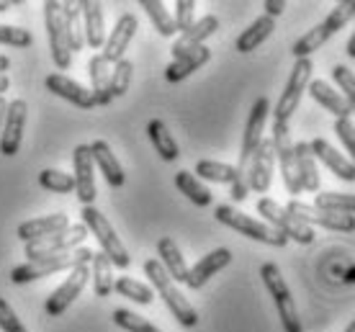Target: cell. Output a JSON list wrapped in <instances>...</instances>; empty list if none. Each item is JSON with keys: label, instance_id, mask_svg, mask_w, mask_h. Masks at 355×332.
<instances>
[{"label": "cell", "instance_id": "obj_20", "mask_svg": "<svg viewBox=\"0 0 355 332\" xmlns=\"http://www.w3.org/2000/svg\"><path fill=\"white\" fill-rule=\"evenodd\" d=\"M90 155H93V165H98V171L103 173V178L108 180L111 189H121L126 183V173L121 168L119 157L114 155L111 144L106 139H96L90 144Z\"/></svg>", "mask_w": 355, "mask_h": 332}, {"label": "cell", "instance_id": "obj_40", "mask_svg": "<svg viewBox=\"0 0 355 332\" xmlns=\"http://www.w3.org/2000/svg\"><path fill=\"white\" fill-rule=\"evenodd\" d=\"M355 18V0H340L335 8L329 10V16L322 21V26L327 28L329 36H335L340 28H345Z\"/></svg>", "mask_w": 355, "mask_h": 332}, {"label": "cell", "instance_id": "obj_10", "mask_svg": "<svg viewBox=\"0 0 355 332\" xmlns=\"http://www.w3.org/2000/svg\"><path fill=\"white\" fill-rule=\"evenodd\" d=\"M273 150H275V162L281 168V175H284V186L291 196H299L302 193V180H299V171H296V152H293V142H291V129L288 124H273Z\"/></svg>", "mask_w": 355, "mask_h": 332}, {"label": "cell", "instance_id": "obj_9", "mask_svg": "<svg viewBox=\"0 0 355 332\" xmlns=\"http://www.w3.org/2000/svg\"><path fill=\"white\" fill-rule=\"evenodd\" d=\"M44 24H46L49 49H52V60H54V64H57V70H70L72 49H70V42H67V28H64L62 3L46 0L44 3Z\"/></svg>", "mask_w": 355, "mask_h": 332}, {"label": "cell", "instance_id": "obj_17", "mask_svg": "<svg viewBox=\"0 0 355 332\" xmlns=\"http://www.w3.org/2000/svg\"><path fill=\"white\" fill-rule=\"evenodd\" d=\"M137 26H139V21H137L134 13H124L116 21L114 31L106 36V44H103V52H101L108 64H116L124 60L126 49H129L134 34H137Z\"/></svg>", "mask_w": 355, "mask_h": 332}, {"label": "cell", "instance_id": "obj_43", "mask_svg": "<svg viewBox=\"0 0 355 332\" xmlns=\"http://www.w3.org/2000/svg\"><path fill=\"white\" fill-rule=\"evenodd\" d=\"M332 80L338 82V88L343 90L340 96L345 98V103L355 114V75H353V70L345 67V64H335V67H332Z\"/></svg>", "mask_w": 355, "mask_h": 332}, {"label": "cell", "instance_id": "obj_34", "mask_svg": "<svg viewBox=\"0 0 355 332\" xmlns=\"http://www.w3.org/2000/svg\"><path fill=\"white\" fill-rule=\"evenodd\" d=\"M64 28H67V42L72 52H80L85 46V31H83V10L80 3H62Z\"/></svg>", "mask_w": 355, "mask_h": 332}, {"label": "cell", "instance_id": "obj_52", "mask_svg": "<svg viewBox=\"0 0 355 332\" xmlns=\"http://www.w3.org/2000/svg\"><path fill=\"white\" fill-rule=\"evenodd\" d=\"M343 281H345V283H355V265H350V268L345 270V276H343Z\"/></svg>", "mask_w": 355, "mask_h": 332}, {"label": "cell", "instance_id": "obj_45", "mask_svg": "<svg viewBox=\"0 0 355 332\" xmlns=\"http://www.w3.org/2000/svg\"><path fill=\"white\" fill-rule=\"evenodd\" d=\"M0 44L18 46V49H26V46L34 44V36L26 28L18 26H0Z\"/></svg>", "mask_w": 355, "mask_h": 332}, {"label": "cell", "instance_id": "obj_19", "mask_svg": "<svg viewBox=\"0 0 355 332\" xmlns=\"http://www.w3.org/2000/svg\"><path fill=\"white\" fill-rule=\"evenodd\" d=\"M44 85L49 93H54V96H60V98H64V101H70L72 106L85 108V111H88V108H96V101H93L90 88H83L80 82H75L72 78L62 75V72L46 75Z\"/></svg>", "mask_w": 355, "mask_h": 332}, {"label": "cell", "instance_id": "obj_15", "mask_svg": "<svg viewBox=\"0 0 355 332\" xmlns=\"http://www.w3.org/2000/svg\"><path fill=\"white\" fill-rule=\"evenodd\" d=\"M273 168H275V150L270 139H263L255 155L250 157L248 165V183L250 191L255 193H268L270 183H273Z\"/></svg>", "mask_w": 355, "mask_h": 332}, {"label": "cell", "instance_id": "obj_16", "mask_svg": "<svg viewBox=\"0 0 355 332\" xmlns=\"http://www.w3.org/2000/svg\"><path fill=\"white\" fill-rule=\"evenodd\" d=\"M24 126H26V101H10L8 114H6V124L0 129V152L6 155V157H13L21 150Z\"/></svg>", "mask_w": 355, "mask_h": 332}, {"label": "cell", "instance_id": "obj_54", "mask_svg": "<svg viewBox=\"0 0 355 332\" xmlns=\"http://www.w3.org/2000/svg\"><path fill=\"white\" fill-rule=\"evenodd\" d=\"M10 88V80H8V75H0V96L6 93V90Z\"/></svg>", "mask_w": 355, "mask_h": 332}, {"label": "cell", "instance_id": "obj_41", "mask_svg": "<svg viewBox=\"0 0 355 332\" xmlns=\"http://www.w3.org/2000/svg\"><path fill=\"white\" fill-rule=\"evenodd\" d=\"M39 186L46 191H52V193H72V191H75V178H72L70 173L49 168V171L39 173Z\"/></svg>", "mask_w": 355, "mask_h": 332}, {"label": "cell", "instance_id": "obj_39", "mask_svg": "<svg viewBox=\"0 0 355 332\" xmlns=\"http://www.w3.org/2000/svg\"><path fill=\"white\" fill-rule=\"evenodd\" d=\"M234 173H237V168H234V165L216 162V160H201L198 165H196V178L211 180V183H230V186H232Z\"/></svg>", "mask_w": 355, "mask_h": 332}, {"label": "cell", "instance_id": "obj_14", "mask_svg": "<svg viewBox=\"0 0 355 332\" xmlns=\"http://www.w3.org/2000/svg\"><path fill=\"white\" fill-rule=\"evenodd\" d=\"M72 165H75V193L80 198L83 207H93L96 201V175H93V155L90 144H78L72 152Z\"/></svg>", "mask_w": 355, "mask_h": 332}, {"label": "cell", "instance_id": "obj_3", "mask_svg": "<svg viewBox=\"0 0 355 332\" xmlns=\"http://www.w3.org/2000/svg\"><path fill=\"white\" fill-rule=\"evenodd\" d=\"M90 261H93V250L83 245V247L64 252V255H54V258H44V261L16 265V268L10 270V281H13V283H31V281H36V279H44V276L60 273V270H72L75 265L90 263Z\"/></svg>", "mask_w": 355, "mask_h": 332}, {"label": "cell", "instance_id": "obj_7", "mask_svg": "<svg viewBox=\"0 0 355 332\" xmlns=\"http://www.w3.org/2000/svg\"><path fill=\"white\" fill-rule=\"evenodd\" d=\"M258 214H263L266 225H270L273 229H278L286 240H293V243H299V245H311V243H314V229H311L309 225L299 222L293 214H288V211H286V207H281V204H278V201H273V198H266V196L260 198V201H258Z\"/></svg>", "mask_w": 355, "mask_h": 332}, {"label": "cell", "instance_id": "obj_28", "mask_svg": "<svg viewBox=\"0 0 355 332\" xmlns=\"http://www.w3.org/2000/svg\"><path fill=\"white\" fill-rule=\"evenodd\" d=\"M211 60V49L209 46H198V49H193L191 54H186V57H180V60H173V62L165 67V80L168 82H180L186 80L188 75H193L198 67H204L206 62Z\"/></svg>", "mask_w": 355, "mask_h": 332}, {"label": "cell", "instance_id": "obj_18", "mask_svg": "<svg viewBox=\"0 0 355 332\" xmlns=\"http://www.w3.org/2000/svg\"><path fill=\"white\" fill-rule=\"evenodd\" d=\"M216 28H219V18L216 16H204L198 18L193 26L188 28V31H183V34L175 39V44H173V60H180V57H186V54H191L193 49H198V46H204V42L209 39L211 34H216Z\"/></svg>", "mask_w": 355, "mask_h": 332}, {"label": "cell", "instance_id": "obj_37", "mask_svg": "<svg viewBox=\"0 0 355 332\" xmlns=\"http://www.w3.org/2000/svg\"><path fill=\"white\" fill-rule=\"evenodd\" d=\"M327 39H329V34H327V28L322 26V24H320V26L309 28V31H306V34H304L302 39L293 44V49H291L293 57H296V60H309L317 49H322V46L327 44Z\"/></svg>", "mask_w": 355, "mask_h": 332}, {"label": "cell", "instance_id": "obj_5", "mask_svg": "<svg viewBox=\"0 0 355 332\" xmlns=\"http://www.w3.org/2000/svg\"><path fill=\"white\" fill-rule=\"evenodd\" d=\"M83 225H85V229L98 240L101 252H106L108 261L114 263V268H129L132 258H129L124 243L119 240V234H116V229L111 227V222H108L96 207H83Z\"/></svg>", "mask_w": 355, "mask_h": 332}, {"label": "cell", "instance_id": "obj_6", "mask_svg": "<svg viewBox=\"0 0 355 332\" xmlns=\"http://www.w3.org/2000/svg\"><path fill=\"white\" fill-rule=\"evenodd\" d=\"M85 237H88V229L85 225H70L64 232L49 234V237H42V240H34V243L24 245V255H26V263L44 261V258H54V255H64L70 250H78L85 245Z\"/></svg>", "mask_w": 355, "mask_h": 332}, {"label": "cell", "instance_id": "obj_21", "mask_svg": "<svg viewBox=\"0 0 355 332\" xmlns=\"http://www.w3.org/2000/svg\"><path fill=\"white\" fill-rule=\"evenodd\" d=\"M83 31H85V44L90 49H103L106 44V13L98 0H83Z\"/></svg>", "mask_w": 355, "mask_h": 332}, {"label": "cell", "instance_id": "obj_33", "mask_svg": "<svg viewBox=\"0 0 355 332\" xmlns=\"http://www.w3.org/2000/svg\"><path fill=\"white\" fill-rule=\"evenodd\" d=\"M175 186L178 191L188 198V201H193L196 207H211V191L206 189L201 180L196 178L193 173L188 171H178L175 173Z\"/></svg>", "mask_w": 355, "mask_h": 332}, {"label": "cell", "instance_id": "obj_24", "mask_svg": "<svg viewBox=\"0 0 355 332\" xmlns=\"http://www.w3.org/2000/svg\"><path fill=\"white\" fill-rule=\"evenodd\" d=\"M309 147H311V155H314V160L324 162V165H327L329 171L335 173L340 180H347V183H353V180H355V165L347 160L343 152H338V150H335V147H332L327 139H314V142H309Z\"/></svg>", "mask_w": 355, "mask_h": 332}, {"label": "cell", "instance_id": "obj_4", "mask_svg": "<svg viewBox=\"0 0 355 332\" xmlns=\"http://www.w3.org/2000/svg\"><path fill=\"white\" fill-rule=\"evenodd\" d=\"M260 276H263V283H266L268 294H270L275 302V309H278L284 332H302V320H299V312H296V304H293V297H291V288L286 283L281 268H278L275 263H263V265H260Z\"/></svg>", "mask_w": 355, "mask_h": 332}, {"label": "cell", "instance_id": "obj_51", "mask_svg": "<svg viewBox=\"0 0 355 332\" xmlns=\"http://www.w3.org/2000/svg\"><path fill=\"white\" fill-rule=\"evenodd\" d=\"M347 57H350V60H355V31H353V36H350V42H347Z\"/></svg>", "mask_w": 355, "mask_h": 332}, {"label": "cell", "instance_id": "obj_49", "mask_svg": "<svg viewBox=\"0 0 355 332\" xmlns=\"http://www.w3.org/2000/svg\"><path fill=\"white\" fill-rule=\"evenodd\" d=\"M263 8H266V16L275 21V16H281L286 10V0H266Z\"/></svg>", "mask_w": 355, "mask_h": 332}, {"label": "cell", "instance_id": "obj_30", "mask_svg": "<svg viewBox=\"0 0 355 332\" xmlns=\"http://www.w3.org/2000/svg\"><path fill=\"white\" fill-rule=\"evenodd\" d=\"M273 28H275L273 18H268V16L255 18V21H252V24H250V26L237 36V44H234L237 46V52H242V54L255 52V49L266 42L268 36L273 34Z\"/></svg>", "mask_w": 355, "mask_h": 332}, {"label": "cell", "instance_id": "obj_22", "mask_svg": "<svg viewBox=\"0 0 355 332\" xmlns=\"http://www.w3.org/2000/svg\"><path fill=\"white\" fill-rule=\"evenodd\" d=\"M67 227H70L67 214H46V216L28 219L24 225H18L16 234H18V240L26 245V243H34V240H42V237H49V234L64 232Z\"/></svg>", "mask_w": 355, "mask_h": 332}, {"label": "cell", "instance_id": "obj_26", "mask_svg": "<svg viewBox=\"0 0 355 332\" xmlns=\"http://www.w3.org/2000/svg\"><path fill=\"white\" fill-rule=\"evenodd\" d=\"M157 255H160V265L165 268L170 279L175 281V283H186L188 281V265H186V258H183V252L180 247L175 245L173 237H162L160 243H157Z\"/></svg>", "mask_w": 355, "mask_h": 332}, {"label": "cell", "instance_id": "obj_27", "mask_svg": "<svg viewBox=\"0 0 355 332\" xmlns=\"http://www.w3.org/2000/svg\"><path fill=\"white\" fill-rule=\"evenodd\" d=\"M293 152H296V171H299V180H302V191L317 193L322 186L320 171H317V160L311 155L309 142H296L293 144Z\"/></svg>", "mask_w": 355, "mask_h": 332}, {"label": "cell", "instance_id": "obj_55", "mask_svg": "<svg viewBox=\"0 0 355 332\" xmlns=\"http://www.w3.org/2000/svg\"><path fill=\"white\" fill-rule=\"evenodd\" d=\"M8 8H10V3H3V0H0V13H6Z\"/></svg>", "mask_w": 355, "mask_h": 332}, {"label": "cell", "instance_id": "obj_13", "mask_svg": "<svg viewBox=\"0 0 355 332\" xmlns=\"http://www.w3.org/2000/svg\"><path fill=\"white\" fill-rule=\"evenodd\" d=\"M268 114H270V101L266 96H260L252 108H250V116H248V126H245V137H242V150H240V162L237 168H245L248 171L250 157L255 155V150L260 147V142L266 139L263 137V129H266Z\"/></svg>", "mask_w": 355, "mask_h": 332}, {"label": "cell", "instance_id": "obj_25", "mask_svg": "<svg viewBox=\"0 0 355 332\" xmlns=\"http://www.w3.org/2000/svg\"><path fill=\"white\" fill-rule=\"evenodd\" d=\"M90 72V93L96 106H108L111 103V64L103 60V54H93L88 62Z\"/></svg>", "mask_w": 355, "mask_h": 332}, {"label": "cell", "instance_id": "obj_2", "mask_svg": "<svg viewBox=\"0 0 355 332\" xmlns=\"http://www.w3.org/2000/svg\"><path fill=\"white\" fill-rule=\"evenodd\" d=\"M214 216H216L219 225L230 227V229H234L237 234L250 237V240H255V243L273 245V247H284V245L288 243L284 234L278 232V229H273L270 225L260 222V219H252V216H248L245 211H240V209H234V207H227V204L214 209Z\"/></svg>", "mask_w": 355, "mask_h": 332}, {"label": "cell", "instance_id": "obj_53", "mask_svg": "<svg viewBox=\"0 0 355 332\" xmlns=\"http://www.w3.org/2000/svg\"><path fill=\"white\" fill-rule=\"evenodd\" d=\"M10 67V60L6 54H0V75H6V70Z\"/></svg>", "mask_w": 355, "mask_h": 332}, {"label": "cell", "instance_id": "obj_23", "mask_svg": "<svg viewBox=\"0 0 355 332\" xmlns=\"http://www.w3.org/2000/svg\"><path fill=\"white\" fill-rule=\"evenodd\" d=\"M230 263H232V252L227 250V247H216V250H211L209 255H204L201 261L196 263L193 268H188L186 286L201 288L206 281L211 279V276H216V273H219L222 268H227Z\"/></svg>", "mask_w": 355, "mask_h": 332}, {"label": "cell", "instance_id": "obj_48", "mask_svg": "<svg viewBox=\"0 0 355 332\" xmlns=\"http://www.w3.org/2000/svg\"><path fill=\"white\" fill-rule=\"evenodd\" d=\"M0 332H28L21 317L10 309V304L3 297H0Z\"/></svg>", "mask_w": 355, "mask_h": 332}, {"label": "cell", "instance_id": "obj_42", "mask_svg": "<svg viewBox=\"0 0 355 332\" xmlns=\"http://www.w3.org/2000/svg\"><path fill=\"white\" fill-rule=\"evenodd\" d=\"M132 75H134V64L129 60H121V62L114 64L111 70V98H121L129 85H132Z\"/></svg>", "mask_w": 355, "mask_h": 332}, {"label": "cell", "instance_id": "obj_56", "mask_svg": "<svg viewBox=\"0 0 355 332\" xmlns=\"http://www.w3.org/2000/svg\"><path fill=\"white\" fill-rule=\"evenodd\" d=\"M343 332H355V320H353V322H350V324H347V327H345V330H343Z\"/></svg>", "mask_w": 355, "mask_h": 332}, {"label": "cell", "instance_id": "obj_36", "mask_svg": "<svg viewBox=\"0 0 355 332\" xmlns=\"http://www.w3.org/2000/svg\"><path fill=\"white\" fill-rule=\"evenodd\" d=\"M311 207L322 209V211H335V214H353L355 216V196H350V193L324 191V193H317V198H314Z\"/></svg>", "mask_w": 355, "mask_h": 332}, {"label": "cell", "instance_id": "obj_12", "mask_svg": "<svg viewBox=\"0 0 355 332\" xmlns=\"http://www.w3.org/2000/svg\"><path fill=\"white\" fill-rule=\"evenodd\" d=\"M286 211L309 227L317 225V227H322V229H332V232H355V216L353 214L322 211V209H314L311 204H304V201H296V198L288 201Z\"/></svg>", "mask_w": 355, "mask_h": 332}, {"label": "cell", "instance_id": "obj_47", "mask_svg": "<svg viewBox=\"0 0 355 332\" xmlns=\"http://www.w3.org/2000/svg\"><path fill=\"white\" fill-rule=\"evenodd\" d=\"M196 3L193 0H178L175 3V16H173V21H175V28L183 34V31H188V28L196 24Z\"/></svg>", "mask_w": 355, "mask_h": 332}, {"label": "cell", "instance_id": "obj_35", "mask_svg": "<svg viewBox=\"0 0 355 332\" xmlns=\"http://www.w3.org/2000/svg\"><path fill=\"white\" fill-rule=\"evenodd\" d=\"M139 6H142L144 13L150 16L152 26L157 28V34H162V36H175L178 34L175 21H173L170 10L162 6L160 0H139Z\"/></svg>", "mask_w": 355, "mask_h": 332}, {"label": "cell", "instance_id": "obj_50", "mask_svg": "<svg viewBox=\"0 0 355 332\" xmlns=\"http://www.w3.org/2000/svg\"><path fill=\"white\" fill-rule=\"evenodd\" d=\"M6 114H8V101L0 96V129H3V124H6Z\"/></svg>", "mask_w": 355, "mask_h": 332}, {"label": "cell", "instance_id": "obj_1", "mask_svg": "<svg viewBox=\"0 0 355 332\" xmlns=\"http://www.w3.org/2000/svg\"><path fill=\"white\" fill-rule=\"evenodd\" d=\"M144 276L150 279L152 291H157V294H160V299L170 309V315L175 317L178 322L183 324V327H196V324H198V312H196L193 304H191V302L178 291L175 281L165 273V268L160 265V261H155V258L144 261Z\"/></svg>", "mask_w": 355, "mask_h": 332}, {"label": "cell", "instance_id": "obj_29", "mask_svg": "<svg viewBox=\"0 0 355 332\" xmlns=\"http://www.w3.org/2000/svg\"><path fill=\"white\" fill-rule=\"evenodd\" d=\"M306 90H309L311 98L317 101L322 108H327L335 119H350V114H353V111H350V106L345 103V98L340 96L338 90L329 88L324 80H311Z\"/></svg>", "mask_w": 355, "mask_h": 332}, {"label": "cell", "instance_id": "obj_11", "mask_svg": "<svg viewBox=\"0 0 355 332\" xmlns=\"http://www.w3.org/2000/svg\"><path fill=\"white\" fill-rule=\"evenodd\" d=\"M90 263H80V265H75L70 270V276L62 281V286H57L52 291V297L46 299L44 304V312L49 317H60L62 312H67L72 306V302L80 297L85 283L90 281Z\"/></svg>", "mask_w": 355, "mask_h": 332}, {"label": "cell", "instance_id": "obj_8", "mask_svg": "<svg viewBox=\"0 0 355 332\" xmlns=\"http://www.w3.org/2000/svg\"><path fill=\"white\" fill-rule=\"evenodd\" d=\"M311 70H314L311 60H296L291 75H288V82H286V90L281 93L278 103H275L273 124H288V119L293 116V111H296L299 103H302L304 90L309 88Z\"/></svg>", "mask_w": 355, "mask_h": 332}, {"label": "cell", "instance_id": "obj_38", "mask_svg": "<svg viewBox=\"0 0 355 332\" xmlns=\"http://www.w3.org/2000/svg\"><path fill=\"white\" fill-rule=\"evenodd\" d=\"M114 291H119L121 297L132 299V302H137V304H152V299H155V291H152V286H147V283H142V281H134L129 279V276H121V279L114 281Z\"/></svg>", "mask_w": 355, "mask_h": 332}, {"label": "cell", "instance_id": "obj_32", "mask_svg": "<svg viewBox=\"0 0 355 332\" xmlns=\"http://www.w3.org/2000/svg\"><path fill=\"white\" fill-rule=\"evenodd\" d=\"M147 137H150L152 147H155V152L160 155L165 162H173L178 160V142L173 139V134L168 132V126H165V121H160V119H152L150 124H147Z\"/></svg>", "mask_w": 355, "mask_h": 332}, {"label": "cell", "instance_id": "obj_46", "mask_svg": "<svg viewBox=\"0 0 355 332\" xmlns=\"http://www.w3.org/2000/svg\"><path fill=\"white\" fill-rule=\"evenodd\" d=\"M335 134L343 142L347 152H350V162L355 165V124L353 119H335Z\"/></svg>", "mask_w": 355, "mask_h": 332}, {"label": "cell", "instance_id": "obj_31", "mask_svg": "<svg viewBox=\"0 0 355 332\" xmlns=\"http://www.w3.org/2000/svg\"><path fill=\"white\" fill-rule=\"evenodd\" d=\"M90 279H93V288H96V297L106 299L114 291V263L108 261L106 252H93V261H90Z\"/></svg>", "mask_w": 355, "mask_h": 332}, {"label": "cell", "instance_id": "obj_44", "mask_svg": "<svg viewBox=\"0 0 355 332\" xmlns=\"http://www.w3.org/2000/svg\"><path fill=\"white\" fill-rule=\"evenodd\" d=\"M114 322L126 332H162V330H157L152 322H147L144 317L134 315V312H129V309H116Z\"/></svg>", "mask_w": 355, "mask_h": 332}]
</instances>
